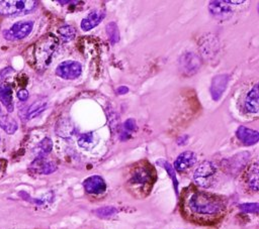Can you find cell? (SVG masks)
I'll use <instances>...</instances> for the list:
<instances>
[{
    "label": "cell",
    "instance_id": "6da1fadb",
    "mask_svg": "<svg viewBox=\"0 0 259 229\" xmlns=\"http://www.w3.org/2000/svg\"><path fill=\"white\" fill-rule=\"evenodd\" d=\"M182 209L185 215L193 221L211 223L224 215L226 205L219 196L189 189L183 195Z\"/></svg>",
    "mask_w": 259,
    "mask_h": 229
},
{
    "label": "cell",
    "instance_id": "7a4b0ae2",
    "mask_svg": "<svg viewBox=\"0 0 259 229\" xmlns=\"http://www.w3.org/2000/svg\"><path fill=\"white\" fill-rule=\"evenodd\" d=\"M156 179L154 167L148 161H140L130 168L126 178V187L136 197H146Z\"/></svg>",
    "mask_w": 259,
    "mask_h": 229
},
{
    "label": "cell",
    "instance_id": "3957f363",
    "mask_svg": "<svg viewBox=\"0 0 259 229\" xmlns=\"http://www.w3.org/2000/svg\"><path fill=\"white\" fill-rule=\"evenodd\" d=\"M58 47V38L51 33L41 36L32 46L33 67L37 71H44L51 64L53 55Z\"/></svg>",
    "mask_w": 259,
    "mask_h": 229
},
{
    "label": "cell",
    "instance_id": "277c9868",
    "mask_svg": "<svg viewBox=\"0 0 259 229\" xmlns=\"http://www.w3.org/2000/svg\"><path fill=\"white\" fill-rule=\"evenodd\" d=\"M217 176V166L212 161L204 160L202 161L193 173V181L194 183L203 189L210 188Z\"/></svg>",
    "mask_w": 259,
    "mask_h": 229
},
{
    "label": "cell",
    "instance_id": "5b68a950",
    "mask_svg": "<svg viewBox=\"0 0 259 229\" xmlns=\"http://www.w3.org/2000/svg\"><path fill=\"white\" fill-rule=\"evenodd\" d=\"M37 5L34 0H4L0 1V14L5 16L25 14L33 10Z\"/></svg>",
    "mask_w": 259,
    "mask_h": 229
},
{
    "label": "cell",
    "instance_id": "8992f818",
    "mask_svg": "<svg viewBox=\"0 0 259 229\" xmlns=\"http://www.w3.org/2000/svg\"><path fill=\"white\" fill-rule=\"evenodd\" d=\"M82 74V66L76 61H65L56 68V75L65 80H74Z\"/></svg>",
    "mask_w": 259,
    "mask_h": 229
},
{
    "label": "cell",
    "instance_id": "52a82bcc",
    "mask_svg": "<svg viewBox=\"0 0 259 229\" xmlns=\"http://www.w3.org/2000/svg\"><path fill=\"white\" fill-rule=\"evenodd\" d=\"M32 21H19L14 23L9 29L3 31V35L8 40L22 39L26 37L32 30Z\"/></svg>",
    "mask_w": 259,
    "mask_h": 229
},
{
    "label": "cell",
    "instance_id": "ba28073f",
    "mask_svg": "<svg viewBox=\"0 0 259 229\" xmlns=\"http://www.w3.org/2000/svg\"><path fill=\"white\" fill-rule=\"evenodd\" d=\"M83 188L87 194L100 195L106 191V184L100 176L94 175L84 180Z\"/></svg>",
    "mask_w": 259,
    "mask_h": 229
},
{
    "label": "cell",
    "instance_id": "9c48e42d",
    "mask_svg": "<svg viewBox=\"0 0 259 229\" xmlns=\"http://www.w3.org/2000/svg\"><path fill=\"white\" fill-rule=\"evenodd\" d=\"M195 162H196V154L189 150L184 151L176 157L173 168L179 173H183L189 169L191 166H193Z\"/></svg>",
    "mask_w": 259,
    "mask_h": 229
},
{
    "label": "cell",
    "instance_id": "30bf717a",
    "mask_svg": "<svg viewBox=\"0 0 259 229\" xmlns=\"http://www.w3.org/2000/svg\"><path fill=\"white\" fill-rule=\"evenodd\" d=\"M105 17V11L104 10H99L95 9L90 11L81 21L80 27L84 31H88L95 26H97Z\"/></svg>",
    "mask_w": 259,
    "mask_h": 229
},
{
    "label": "cell",
    "instance_id": "8fae6325",
    "mask_svg": "<svg viewBox=\"0 0 259 229\" xmlns=\"http://www.w3.org/2000/svg\"><path fill=\"white\" fill-rule=\"evenodd\" d=\"M29 169L33 173L49 175L54 173L57 169V165L53 161H49L46 159L44 155H38L30 164Z\"/></svg>",
    "mask_w": 259,
    "mask_h": 229
},
{
    "label": "cell",
    "instance_id": "7c38bea8",
    "mask_svg": "<svg viewBox=\"0 0 259 229\" xmlns=\"http://www.w3.org/2000/svg\"><path fill=\"white\" fill-rule=\"evenodd\" d=\"M209 12L218 19H226L232 14V8L227 1H210L208 4Z\"/></svg>",
    "mask_w": 259,
    "mask_h": 229
},
{
    "label": "cell",
    "instance_id": "4fadbf2b",
    "mask_svg": "<svg viewBox=\"0 0 259 229\" xmlns=\"http://www.w3.org/2000/svg\"><path fill=\"white\" fill-rule=\"evenodd\" d=\"M236 136L245 145H253L259 140V132L246 126H239L236 130Z\"/></svg>",
    "mask_w": 259,
    "mask_h": 229
},
{
    "label": "cell",
    "instance_id": "5bb4252c",
    "mask_svg": "<svg viewBox=\"0 0 259 229\" xmlns=\"http://www.w3.org/2000/svg\"><path fill=\"white\" fill-rule=\"evenodd\" d=\"M259 91H258V83H256L253 88L248 92L245 99V109L248 113L256 114L259 110Z\"/></svg>",
    "mask_w": 259,
    "mask_h": 229
},
{
    "label": "cell",
    "instance_id": "9a60e30c",
    "mask_svg": "<svg viewBox=\"0 0 259 229\" xmlns=\"http://www.w3.org/2000/svg\"><path fill=\"white\" fill-rule=\"evenodd\" d=\"M229 78L227 75H220L212 79L211 86H210V94L213 100H219L224 93L227 84H228Z\"/></svg>",
    "mask_w": 259,
    "mask_h": 229
},
{
    "label": "cell",
    "instance_id": "2e32d148",
    "mask_svg": "<svg viewBox=\"0 0 259 229\" xmlns=\"http://www.w3.org/2000/svg\"><path fill=\"white\" fill-rule=\"evenodd\" d=\"M258 162H253L251 163V165L247 168L244 179H245V183L247 184V186L249 187V189L253 192H257L258 191Z\"/></svg>",
    "mask_w": 259,
    "mask_h": 229
},
{
    "label": "cell",
    "instance_id": "e0dca14e",
    "mask_svg": "<svg viewBox=\"0 0 259 229\" xmlns=\"http://www.w3.org/2000/svg\"><path fill=\"white\" fill-rule=\"evenodd\" d=\"M199 64L200 61L198 56L192 52L184 54L181 59V69L186 73V75L189 74V72H191L190 75L195 73L199 67Z\"/></svg>",
    "mask_w": 259,
    "mask_h": 229
},
{
    "label": "cell",
    "instance_id": "ac0fdd59",
    "mask_svg": "<svg viewBox=\"0 0 259 229\" xmlns=\"http://www.w3.org/2000/svg\"><path fill=\"white\" fill-rule=\"evenodd\" d=\"M0 101L8 112H12L14 109L12 88L8 84H0Z\"/></svg>",
    "mask_w": 259,
    "mask_h": 229
},
{
    "label": "cell",
    "instance_id": "d6986e66",
    "mask_svg": "<svg viewBox=\"0 0 259 229\" xmlns=\"http://www.w3.org/2000/svg\"><path fill=\"white\" fill-rule=\"evenodd\" d=\"M0 127L7 133L13 134L17 130V122L3 111L0 106Z\"/></svg>",
    "mask_w": 259,
    "mask_h": 229
},
{
    "label": "cell",
    "instance_id": "ffe728a7",
    "mask_svg": "<svg viewBox=\"0 0 259 229\" xmlns=\"http://www.w3.org/2000/svg\"><path fill=\"white\" fill-rule=\"evenodd\" d=\"M95 144H96V139L93 132L83 133L78 138V145L85 150L91 149Z\"/></svg>",
    "mask_w": 259,
    "mask_h": 229
},
{
    "label": "cell",
    "instance_id": "44dd1931",
    "mask_svg": "<svg viewBox=\"0 0 259 229\" xmlns=\"http://www.w3.org/2000/svg\"><path fill=\"white\" fill-rule=\"evenodd\" d=\"M47 107V101L46 100H38L35 101L32 105H30V107L27 109V113H26V118L27 119H32L35 116H37L38 114H40Z\"/></svg>",
    "mask_w": 259,
    "mask_h": 229
},
{
    "label": "cell",
    "instance_id": "7402d4cb",
    "mask_svg": "<svg viewBox=\"0 0 259 229\" xmlns=\"http://www.w3.org/2000/svg\"><path fill=\"white\" fill-rule=\"evenodd\" d=\"M247 158H248V157H244V154H237L236 156H233V157H231V158L226 159V162H227V163H226L225 166H226L230 171L235 173V165H237L236 167H237L238 169L241 168V167L245 164Z\"/></svg>",
    "mask_w": 259,
    "mask_h": 229
},
{
    "label": "cell",
    "instance_id": "603a6c76",
    "mask_svg": "<svg viewBox=\"0 0 259 229\" xmlns=\"http://www.w3.org/2000/svg\"><path fill=\"white\" fill-rule=\"evenodd\" d=\"M59 35L64 41H70L76 36V29L71 25H64L58 29Z\"/></svg>",
    "mask_w": 259,
    "mask_h": 229
},
{
    "label": "cell",
    "instance_id": "cb8c5ba5",
    "mask_svg": "<svg viewBox=\"0 0 259 229\" xmlns=\"http://www.w3.org/2000/svg\"><path fill=\"white\" fill-rule=\"evenodd\" d=\"M157 163H158V164H160L161 166H163V167L167 170V173L169 174V176H170V177H171V179H172L173 186H174L175 192H176V194H177V193H178V182H177L176 175H175V170H174L173 166H172L169 162H167L166 160H164V159H159V160L157 161Z\"/></svg>",
    "mask_w": 259,
    "mask_h": 229
},
{
    "label": "cell",
    "instance_id": "d4e9b609",
    "mask_svg": "<svg viewBox=\"0 0 259 229\" xmlns=\"http://www.w3.org/2000/svg\"><path fill=\"white\" fill-rule=\"evenodd\" d=\"M106 33L111 43H115L119 40V31L114 22H110L106 25Z\"/></svg>",
    "mask_w": 259,
    "mask_h": 229
},
{
    "label": "cell",
    "instance_id": "484cf974",
    "mask_svg": "<svg viewBox=\"0 0 259 229\" xmlns=\"http://www.w3.org/2000/svg\"><path fill=\"white\" fill-rule=\"evenodd\" d=\"M239 209L245 213L257 214L258 210H259V205H258V203H244V204L239 205Z\"/></svg>",
    "mask_w": 259,
    "mask_h": 229
},
{
    "label": "cell",
    "instance_id": "4316f807",
    "mask_svg": "<svg viewBox=\"0 0 259 229\" xmlns=\"http://www.w3.org/2000/svg\"><path fill=\"white\" fill-rule=\"evenodd\" d=\"M52 147H53V143H52V140L48 137L44 138L40 143H39V148H40V152L38 155H44L49 153L51 150H52Z\"/></svg>",
    "mask_w": 259,
    "mask_h": 229
},
{
    "label": "cell",
    "instance_id": "83f0119b",
    "mask_svg": "<svg viewBox=\"0 0 259 229\" xmlns=\"http://www.w3.org/2000/svg\"><path fill=\"white\" fill-rule=\"evenodd\" d=\"M116 213V209L113 207H102L96 210V214L101 218H107Z\"/></svg>",
    "mask_w": 259,
    "mask_h": 229
},
{
    "label": "cell",
    "instance_id": "f1b7e54d",
    "mask_svg": "<svg viewBox=\"0 0 259 229\" xmlns=\"http://www.w3.org/2000/svg\"><path fill=\"white\" fill-rule=\"evenodd\" d=\"M136 128H137V125H136V122H135L134 119H127V120L123 123V129H124V131H125L124 134H127V133L133 132Z\"/></svg>",
    "mask_w": 259,
    "mask_h": 229
},
{
    "label": "cell",
    "instance_id": "f546056e",
    "mask_svg": "<svg viewBox=\"0 0 259 229\" xmlns=\"http://www.w3.org/2000/svg\"><path fill=\"white\" fill-rule=\"evenodd\" d=\"M28 96H29V94H28V91L26 89H20L17 92V98L20 101H23V102L26 101L28 99Z\"/></svg>",
    "mask_w": 259,
    "mask_h": 229
},
{
    "label": "cell",
    "instance_id": "4dcf8cb0",
    "mask_svg": "<svg viewBox=\"0 0 259 229\" xmlns=\"http://www.w3.org/2000/svg\"><path fill=\"white\" fill-rule=\"evenodd\" d=\"M127 91H128V89L126 87L121 86L117 89V94H125V93H127Z\"/></svg>",
    "mask_w": 259,
    "mask_h": 229
},
{
    "label": "cell",
    "instance_id": "1f68e13d",
    "mask_svg": "<svg viewBox=\"0 0 259 229\" xmlns=\"http://www.w3.org/2000/svg\"><path fill=\"white\" fill-rule=\"evenodd\" d=\"M229 4H242V3H244L245 1L244 0H228L227 1Z\"/></svg>",
    "mask_w": 259,
    "mask_h": 229
},
{
    "label": "cell",
    "instance_id": "d6a6232c",
    "mask_svg": "<svg viewBox=\"0 0 259 229\" xmlns=\"http://www.w3.org/2000/svg\"><path fill=\"white\" fill-rule=\"evenodd\" d=\"M0 168H1V163H0Z\"/></svg>",
    "mask_w": 259,
    "mask_h": 229
}]
</instances>
